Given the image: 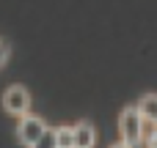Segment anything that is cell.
<instances>
[{"label":"cell","mask_w":157,"mask_h":148,"mask_svg":"<svg viewBox=\"0 0 157 148\" xmlns=\"http://www.w3.org/2000/svg\"><path fill=\"white\" fill-rule=\"evenodd\" d=\"M33 148H58V129H47L44 137H41Z\"/></svg>","instance_id":"52a82bcc"},{"label":"cell","mask_w":157,"mask_h":148,"mask_svg":"<svg viewBox=\"0 0 157 148\" xmlns=\"http://www.w3.org/2000/svg\"><path fill=\"white\" fill-rule=\"evenodd\" d=\"M3 107H6L11 115H28V107H30L28 91H25L22 85H11V88L3 93Z\"/></svg>","instance_id":"3957f363"},{"label":"cell","mask_w":157,"mask_h":148,"mask_svg":"<svg viewBox=\"0 0 157 148\" xmlns=\"http://www.w3.org/2000/svg\"><path fill=\"white\" fill-rule=\"evenodd\" d=\"M44 132H47V126H44V121L36 118V115H22V121H19V126H17L19 143H25L28 148L36 146V143L44 137Z\"/></svg>","instance_id":"7a4b0ae2"},{"label":"cell","mask_w":157,"mask_h":148,"mask_svg":"<svg viewBox=\"0 0 157 148\" xmlns=\"http://www.w3.org/2000/svg\"><path fill=\"white\" fill-rule=\"evenodd\" d=\"M72 129H75V148H94L97 135H94V126H91L88 121H80V124L72 126Z\"/></svg>","instance_id":"277c9868"},{"label":"cell","mask_w":157,"mask_h":148,"mask_svg":"<svg viewBox=\"0 0 157 148\" xmlns=\"http://www.w3.org/2000/svg\"><path fill=\"white\" fill-rule=\"evenodd\" d=\"M110 148H132V146H127V143H116V146H110Z\"/></svg>","instance_id":"9c48e42d"},{"label":"cell","mask_w":157,"mask_h":148,"mask_svg":"<svg viewBox=\"0 0 157 148\" xmlns=\"http://www.w3.org/2000/svg\"><path fill=\"white\" fill-rule=\"evenodd\" d=\"M58 148H75V129L72 126L58 129Z\"/></svg>","instance_id":"8992f818"},{"label":"cell","mask_w":157,"mask_h":148,"mask_svg":"<svg viewBox=\"0 0 157 148\" xmlns=\"http://www.w3.org/2000/svg\"><path fill=\"white\" fill-rule=\"evenodd\" d=\"M149 148H157V137H155V140H152V143H149Z\"/></svg>","instance_id":"30bf717a"},{"label":"cell","mask_w":157,"mask_h":148,"mask_svg":"<svg viewBox=\"0 0 157 148\" xmlns=\"http://www.w3.org/2000/svg\"><path fill=\"white\" fill-rule=\"evenodd\" d=\"M144 115L138 113V107H124L119 115V132H121V143L127 146H138L144 140Z\"/></svg>","instance_id":"6da1fadb"},{"label":"cell","mask_w":157,"mask_h":148,"mask_svg":"<svg viewBox=\"0 0 157 148\" xmlns=\"http://www.w3.org/2000/svg\"><path fill=\"white\" fill-rule=\"evenodd\" d=\"M6 58H8V44H3V41H0V66L6 63Z\"/></svg>","instance_id":"ba28073f"},{"label":"cell","mask_w":157,"mask_h":148,"mask_svg":"<svg viewBox=\"0 0 157 148\" xmlns=\"http://www.w3.org/2000/svg\"><path fill=\"white\" fill-rule=\"evenodd\" d=\"M138 113L144 115V121L157 124V93H146V96H141V102H138Z\"/></svg>","instance_id":"5b68a950"}]
</instances>
